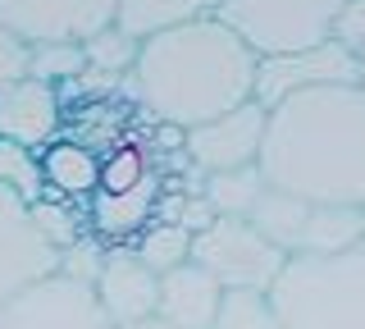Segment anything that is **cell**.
Returning <instances> with one entry per match:
<instances>
[{"label":"cell","instance_id":"obj_1","mask_svg":"<svg viewBox=\"0 0 365 329\" xmlns=\"http://www.w3.org/2000/svg\"><path fill=\"white\" fill-rule=\"evenodd\" d=\"M260 174L306 201L365 206V87L334 83L274 106Z\"/></svg>","mask_w":365,"mask_h":329},{"label":"cell","instance_id":"obj_2","mask_svg":"<svg viewBox=\"0 0 365 329\" xmlns=\"http://www.w3.org/2000/svg\"><path fill=\"white\" fill-rule=\"evenodd\" d=\"M256 69L260 55L224 19L210 14L146 37L128 87L155 123L187 133L237 110L242 101H256Z\"/></svg>","mask_w":365,"mask_h":329},{"label":"cell","instance_id":"obj_3","mask_svg":"<svg viewBox=\"0 0 365 329\" xmlns=\"http://www.w3.org/2000/svg\"><path fill=\"white\" fill-rule=\"evenodd\" d=\"M269 298L288 329H365V243L334 256H288Z\"/></svg>","mask_w":365,"mask_h":329},{"label":"cell","instance_id":"obj_4","mask_svg":"<svg viewBox=\"0 0 365 329\" xmlns=\"http://www.w3.org/2000/svg\"><path fill=\"white\" fill-rule=\"evenodd\" d=\"M342 5L347 0H220L215 19H224L256 55H288L334 41Z\"/></svg>","mask_w":365,"mask_h":329},{"label":"cell","instance_id":"obj_5","mask_svg":"<svg viewBox=\"0 0 365 329\" xmlns=\"http://www.w3.org/2000/svg\"><path fill=\"white\" fill-rule=\"evenodd\" d=\"M192 260L210 270L228 293H269L288 265V252H279L251 220L215 215L192 238Z\"/></svg>","mask_w":365,"mask_h":329},{"label":"cell","instance_id":"obj_6","mask_svg":"<svg viewBox=\"0 0 365 329\" xmlns=\"http://www.w3.org/2000/svg\"><path fill=\"white\" fill-rule=\"evenodd\" d=\"M0 329H114L96 288L68 275H46L0 302Z\"/></svg>","mask_w":365,"mask_h":329},{"label":"cell","instance_id":"obj_7","mask_svg":"<svg viewBox=\"0 0 365 329\" xmlns=\"http://www.w3.org/2000/svg\"><path fill=\"white\" fill-rule=\"evenodd\" d=\"M265 133H269V110L260 101H242L228 115L205 119L182 133V156L201 178L224 174V169H242V165H260Z\"/></svg>","mask_w":365,"mask_h":329},{"label":"cell","instance_id":"obj_8","mask_svg":"<svg viewBox=\"0 0 365 329\" xmlns=\"http://www.w3.org/2000/svg\"><path fill=\"white\" fill-rule=\"evenodd\" d=\"M60 270V247L41 233L32 201L0 183V302Z\"/></svg>","mask_w":365,"mask_h":329},{"label":"cell","instance_id":"obj_9","mask_svg":"<svg viewBox=\"0 0 365 329\" xmlns=\"http://www.w3.org/2000/svg\"><path fill=\"white\" fill-rule=\"evenodd\" d=\"M334 83H356V51H347L342 41H319V46L288 51V55H260L256 101L274 110L297 92H315V87H334Z\"/></svg>","mask_w":365,"mask_h":329},{"label":"cell","instance_id":"obj_10","mask_svg":"<svg viewBox=\"0 0 365 329\" xmlns=\"http://www.w3.org/2000/svg\"><path fill=\"white\" fill-rule=\"evenodd\" d=\"M114 9L119 0H0V19L28 41H87Z\"/></svg>","mask_w":365,"mask_h":329},{"label":"cell","instance_id":"obj_11","mask_svg":"<svg viewBox=\"0 0 365 329\" xmlns=\"http://www.w3.org/2000/svg\"><path fill=\"white\" fill-rule=\"evenodd\" d=\"M60 133H64V96L55 83H41L28 74L19 83L0 87V138L41 151Z\"/></svg>","mask_w":365,"mask_h":329},{"label":"cell","instance_id":"obj_12","mask_svg":"<svg viewBox=\"0 0 365 329\" xmlns=\"http://www.w3.org/2000/svg\"><path fill=\"white\" fill-rule=\"evenodd\" d=\"M96 298L106 306V315L119 325H137V320H151L155 306H160V275L146 265L133 247H110L106 265L96 275Z\"/></svg>","mask_w":365,"mask_h":329},{"label":"cell","instance_id":"obj_13","mask_svg":"<svg viewBox=\"0 0 365 329\" xmlns=\"http://www.w3.org/2000/svg\"><path fill=\"white\" fill-rule=\"evenodd\" d=\"M224 283L210 275L197 260H182V265L160 275V306L155 315L174 329H210L215 315L224 306Z\"/></svg>","mask_w":365,"mask_h":329},{"label":"cell","instance_id":"obj_14","mask_svg":"<svg viewBox=\"0 0 365 329\" xmlns=\"http://www.w3.org/2000/svg\"><path fill=\"white\" fill-rule=\"evenodd\" d=\"M41 174H46V197L78 201V197H96L101 188V156L78 138H55L51 146H41Z\"/></svg>","mask_w":365,"mask_h":329},{"label":"cell","instance_id":"obj_15","mask_svg":"<svg viewBox=\"0 0 365 329\" xmlns=\"http://www.w3.org/2000/svg\"><path fill=\"white\" fill-rule=\"evenodd\" d=\"M155 206H160V178L155 174L128 192L96 188V197H91V229L101 238H137L155 220Z\"/></svg>","mask_w":365,"mask_h":329},{"label":"cell","instance_id":"obj_16","mask_svg":"<svg viewBox=\"0 0 365 329\" xmlns=\"http://www.w3.org/2000/svg\"><path fill=\"white\" fill-rule=\"evenodd\" d=\"M365 243V206H338V201H311L297 256H334Z\"/></svg>","mask_w":365,"mask_h":329},{"label":"cell","instance_id":"obj_17","mask_svg":"<svg viewBox=\"0 0 365 329\" xmlns=\"http://www.w3.org/2000/svg\"><path fill=\"white\" fill-rule=\"evenodd\" d=\"M215 9H220V0H119L114 24L128 28L137 41H146V37H155V32L210 19Z\"/></svg>","mask_w":365,"mask_h":329},{"label":"cell","instance_id":"obj_18","mask_svg":"<svg viewBox=\"0 0 365 329\" xmlns=\"http://www.w3.org/2000/svg\"><path fill=\"white\" fill-rule=\"evenodd\" d=\"M265 188L269 183H265V174H260V165H242V169H224V174H205L201 197L210 201L215 215H237V220H247Z\"/></svg>","mask_w":365,"mask_h":329},{"label":"cell","instance_id":"obj_19","mask_svg":"<svg viewBox=\"0 0 365 329\" xmlns=\"http://www.w3.org/2000/svg\"><path fill=\"white\" fill-rule=\"evenodd\" d=\"M192 233L187 224H174V220H151L142 233H137L133 252L146 260V265L155 270V275H165V270L182 265V260H192Z\"/></svg>","mask_w":365,"mask_h":329},{"label":"cell","instance_id":"obj_20","mask_svg":"<svg viewBox=\"0 0 365 329\" xmlns=\"http://www.w3.org/2000/svg\"><path fill=\"white\" fill-rule=\"evenodd\" d=\"M83 55H87V69H91V74L128 78L133 64H137V55H142V41H137L128 28L106 24L101 32H91V37L83 41Z\"/></svg>","mask_w":365,"mask_h":329},{"label":"cell","instance_id":"obj_21","mask_svg":"<svg viewBox=\"0 0 365 329\" xmlns=\"http://www.w3.org/2000/svg\"><path fill=\"white\" fill-rule=\"evenodd\" d=\"M210 329H288L269 293H224V306Z\"/></svg>","mask_w":365,"mask_h":329},{"label":"cell","instance_id":"obj_22","mask_svg":"<svg viewBox=\"0 0 365 329\" xmlns=\"http://www.w3.org/2000/svg\"><path fill=\"white\" fill-rule=\"evenodd\" d=\"M0 183L14 188L23 201H41L46 197V174H41V151L23 142L0 138Z\"/></svg>","mask_w":365,"mask_h":329},{"label":"cell","instance_id":"obj_23","mask_svg":"<svg viewBox=\"0 0 365 329\" xmlns=\"http://www.w3.org/2000/svg\"><path fill=\"white\" fill-rule=\"evenodd\" d=\"M32 78L41 83H55V87H68L73 78L87 74V55H83V41H32Z\"/></svg>","mask_w":365,"mask_h":329},{"label":"cell","instance_id":"obj_24","mask_svg":"<svg viewBox=\"0 0 365 329\" xmlns=\"http://www.w3.org/2000/svg\"><path fill=\"white\" fill-rule=\"evenodd\" d=\"M151 178V165L137 146H114L110 156H101V188L106 192H128Z\"/></svg>","mask_w":365,"mask_h":329},{"label":"cell","instance_id":"obj_25","mask_svg":"<svg viewBox=\"0 0 365 329\" xmlns=\"http://www.w3.org/2000/svg\"><path fill=\"white\" fill-rule=\"evenodd\" d=\"M32 215H37V224H41V233L51 238L55 247H73L78 238H87L83 233V224H78V211L68 206V201H60V197H41V201H32Z\"/></svg>","mask_w":365,"mask_h":329},{"label":"cell","instance_id":"obj_26","mask_svg":"<svg viewBox=\"0 0 365 329\" xmlns=\"http://www.w3.org/2000/svg\"><path fill=\"white\" fill-rule=\"evenodd\" d=\"M28 69H32V41L19 37V32L0 19V87L28 78Z\"/></svg>","mask_w":365,"mask_h":329},{"label":"cell","instance_id":"obj_27","mask_svg":"<svg viewBox=\"0 0 365 329\" xmlns=\"http://www.w3.org/2000/svg\"><path fill=\"white\" fill-rule=\"evenodd\" d=\"M101 265H106V247H101L96 238H78L73 247H64V252H60V275H68V279L96 283Z\"/></svg>","mask_w":365,"mask_h":329},{"label":"cell","instance_id":"obj_28","mask_svg":"<svg viewBox=\"0 0 365 329\" xmlns=\"http://www.w3.org/2000/svg\"><path fill=\"white\" fill-rule=\"evenodd\" d=\"M334 41H342L347 51H365V0H347V5H342Z\"/></svg>","mask_w":365,"mask_h":329},{"label":"cell","instance_id":"obj_29","mask_svg":"<svg viewBox=\"0 0 365 329\" xmlns=\"http://www.w3.org/2000/svg\"><path fill=\"white\" fill-rule=\"evenodd\" d=\"M119 329H174V325H165L160 315H151V320H137V325H119Z\"/></svg>","mask_w":365,"mask_h":329},{"label":"cell","instance_id":"obj_30","mask_svg":"<svg viewBox=\"0 0 365 329\" xmlns=\"http://www.w3.org/2000/svg\"><path fill=\"white\" fill-rule=\"evenodd\" d=\"M356 83L365 87V51H356Z\"/></svg>","mask_w":365,"mask_h":329}]
</instances>
